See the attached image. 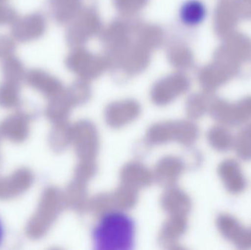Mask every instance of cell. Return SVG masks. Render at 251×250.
Instances as JSON below:
<instances>
[{
	"label": "cell",
	"instance_id": "cell-1",
	"mask_svg": "<svg viewBox=\"0 0 251 250\" xmlns=\"http://www.w3.org/2000/svg\"><path fill=\"white\" fill-rule=\"evenodd\" d=\"M140 22L134 16H124L102 29L100 36L110 68H117L134 44L136 30Z\"/></svg>",
	"mask_w": 251,
	"mask_h": 250
},
{
	"label": "cell",
	"instance_id": "cell-2",
	"mask_svg": "<svg viewBox=\"0 0 251 250\" xmlns=\"http://www.w3.org/2000/svg\"><path fill=\"white\" fill-rule=\"evenodd\" d=\"M133 236L132 221L122 213L106 214L94 232L95 245H103L104 249H128L132 245Z\"/></svg>",
	"mask_w": 251,
	"mask_h": 250
},
{
	"label": "cell",
	"instance_id": "cell-3",
	"mask_svg": "<svg viewBox=\"0 0 251 250\" xmlns=\"http://www.w3.org/2000/svg\"><path fill=\"white\" fill-rule=\"evenodd\" d=\"M102 29V22L95 7L85 5L69 23L66 33L68 45L72 48L83 46L90 40L100 35Z\"/></svg>",
	"mask_w": 251,
	"mask_h": 250
},
{
	"label": "cell",
	"instance_id": "cell-4",
	"mask_svg": "<svg viewBox=\"0 0 251 250\" xmlns=\"http://www.w3.org/2000/svg\"><path fill=\"white\" fill-rule=\"evenodd\" d=\"M65 63L69 70L84 81L96 79L110 68L108 60L104 54H94L83 46L74 48Z\"/></svg>",
	"mask_w": 251,
	"mask_h": 250
},
{
	"label": "cell",
	"instance_id": "cell-5",
	"mask_svg": "<svg viewBox=\"0 0 251 250\" xmlns=\"http://www.w3.org/2000/svg\"><path fill=\"white\" fill-rule=\"evenodd\" d=\"M47 28L45 16L40 13H32L17 18L11 25V35L18 42H32L41 38Z\"/></svg>",
	"mask_w": 251,
	"mask_h": 250
},
{
	"label": "cell",
	"instance_id": "cell-6",
	"mask_svg": "<svg viewBox=\"0 0 251 250\" xmlns=\"http://www.w3.org/2000/svg\"><path fill=\"white\" fill-rule=\"evenodd\" d=\"M151 51L134 40L128 52L116 69L127 75H134L146 70L150 63Z\"/></svg>",
	"mask_w": 251,
	"mask_h": 250
},
{
	"label": "cell",
	"instance_id": "cell-7",
	"mask_svg": "<svg viewBox=\"0 0 251 250\" xmlns=\"http://www.w3.org/2000/svg\"><path fill=\"white\" fill-rule=\"evenodd\" d=\"M85 0H50L49 10L54 21L69 24L85 6Z\"/></svg>",
	"mask_w": 251,
	"mask_h": 250
},
{
	"label": "cell",
	"instance_id": "cell-8",
	"mask_svg": "<svg viewBox=\"0 0 251 250\" xmlns=\"http://www.w3.org/2000/svg\"><path fill=\"white\" fill-rule=\"evenodd\" d=\"M167 58L171 66L180 71L189 70L194 66L193 52L188 46L178 41L168 44L166 49Z\"/></svg>",
	"mask_w": 251,
	"mask_h": 250
},
{
	"label": "cell",
	"instance_id": "cell-9",
	"mask_svg": "<svg viewBox=\"0 0 251 250\" xmlns=\"http://www.w3.org/2000/svg\"><path fill=\"white\" fill-rule=\"evenodd\" d=\"M135 40L152 52L162 46L165 41V33L158 25L141 22L136 30Z\"/></svg>",
	"mask_w": 251,
	"mask_h": 250
},
{
	"label": "cell",
	"instance_id": "cell-10",
	"mask_svg": "<svg viewBox=\"0 0 251 250\" xmlns=\"http://www.w3.org/2000/svg\"><path fill=\"white\" fill-rule=\"evenodd\" d=\"M187 85L188 80L184 74L173 73L156 82L153 89V95L155 98L174 97L176 94L185 90Z\"/></svg>",
	"mask_w": 251,
	"mask_h": 250
},
{
	"label": "cell",
	"instance_id": "cell-11",
	"mask_svg": "<svg viewBox=\"0 0 251 250\" xmlns=\"http://www.w3.org/2000/svg\"><path fill=\"white\" fill-rule=\"evenodd\" d=\"M206 14V7L199 0H189L183 4L180 10L181 22L188 26H197L201 23Z\"/></svg>",
	"mask_w": 251,
	"mask_h": 250
},
{
	"label": "cell",
	"instance_id": "cell-12",
	"mask_svg": "<svg viewBox=\"0 0 251 250\" xmlns=\"http://www.w3.org/2000/svg\"><path fill=\"white\" fill-rule=\"evenodd\" d=\"M26 79L29 85L47 92H57L61 88L60 82L55 77L41 69L29 70L26 73Z\"/></svg>",
	"mask_w": 251,
	"mask_h": 250
},
{
	"label": "cell",
	"instance_id": "cell-13",
	"mask_svg": "<svg viewBox=\"0 0 251 250\" xmlns=\"http://www.w3.org/2000/svg\"><path fill=\"white\" fill-rule=\"evenodd\" d=\"M1 73L8 82H18L26 77V70L23 63L16 56L12 55L2 60Z\"/></svg>",
	"mask_w": 251,
	"mask_h": 250
},
{
	"label": "cell",
	"instance_id": "cell-14",
	"mask_svg": "<svg viewBox=\"0 0 251 250\" xmlns=\"http://www.w3.org/2000/svg\"><path fill=\"white\" fill-rule=\"evenodd\" d=\"M149 0H113L118 11L125 16H134L148 4Z\"/></svg>",
	"mask_w": 251,
	"mask_h": 250
},
{
	"label": "cell",
	"instance_id": "cell-15",
	"mask_svg": "<svg viewBox=\"0 0 251 250\" xmlns=\"http://www.w3.org/2000/svg\"><path fill=\"white\" fill-rule=\"evenodd\" d=\"M17 18V11L14 7L5 2H0V27L11 26Z\"/></svg>",
	"mask_w": 251,
	"mask_h": 250
},
{
	"label": "cell",
	"instance_id": "cell-16",
	"mask_svg": "<svg viewBox=\"0 0 251 250\" xmlns=\"http://www.w3.org/2000/svg\"><path fill=\"white\" fill-rule=\"evenodd\" d=\"M16 41L13 37L0 35V60H4L14 54Z\"/></svg>",
	"mask_w": 251,
	"mask_h": 250
},
{
	"label": "cell",
	"instance_id": "cell-17",
	"mask_svg": "<svg viewBox=\"0 0 251 250\" xmlns=\"http://www.w3.org/2000/svg\"><path fill=\"white\" fill-rule=\"evenodd\" d=\"M4 237V227L2 221L0 219V245L2 244Z\"/></svg>",
	"mask_w": 251,
	"mask_h": 250
},
{
	"label": "cell",
	"instance_id": "cell-18",
	"mask_svg": "<svg viewBox=\"0 0 251 250\" xmlns=\"http://www.w3.org/2000/svg\"><path fill=\"white\" fill-rule=\"evenodd\" d=\"M6 0H0V2H5Z\"/></svg>",
	"mask_w": 251,
	"mask_h": 250
}]
</instances>
